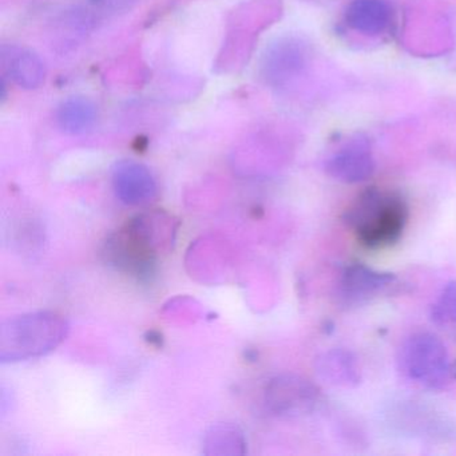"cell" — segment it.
Segmentation results:
<instances>
[{
    "instance_id": "1",
    "label": "cell",
    "mask_w": 456,
    "mask_h": 456,
    "mask_svg": "<svg viewBox=\"0 0 456 456\" xmlns=\"http://www.w3.org/2000/svg\"><path fill=\"white\" fill-rule=\"evenodd\" d=\"M344 221L360 244L368 249H381L402 237L408 205L396 191L368 189L346 209Z\"/></svg>"
},
{
    "instance_id": "2",
    "label": "cell",
    "mask_w": 456,
    "mask_h": 456,
    "mask_svg": "<svg viewBox=\"0 0 456 456\" xmlns=\"http://www.w3.org/2000/svg\"><path fill=\"white\" fill-rule=\"evenodd\" d=\"M68 333V322L55 312H34L4 320L0 325V362L38 359L54 351Z\"/></svg>"
},
{
    "instance_id": "3",
    "label": "cell",
    "mask_w": 456,
    "mask_h": 456,
    "mask_svg": "<svg viewBox=\"0 0 456 456\" xmlns=\"http://www.w3.org/2000/svg\"><path fill=\"white\" fill-rule=\"evenodd\" d=\"M159 247L164 245L151 233L142 218L137 217L105 242L103 256L108 264L124 273L151 279L156 274Z\"/></svg>"
},
{
    "instance_id": "4",
    "label": "cell",
    "mask_w": 456,
    "mask_h": 456,
    "mask_svg": "<svg viewBox=\"0 0 456 456\" xmlns=\"http://www.w3.org/2000/svg\"><path fill=\"white\" fill-rule=\"evenodd\" d=\"M402 372L424 388L442 389L450 383L451 360L447 348L432 333H413L400 346Z\"/></svg>"
},
{
    "instance_id": "5",
    "label": "cell",
    "mask_w": 456,
    "mask_h": 456,
    "mask_svg": "<svg viewBox=\"0 0 456 456\" xmlns=\"http://www.w3.org/2000/svg\"><path fill=\"white\" fill-rule=\"evenodd\" d=\"M319 400L316 386L290 373L272 379L265 389L266 408L280 418H297L311 413Z\"/></svg>"
},
{
    "instance_id": "6",
    "label": "cell",
    "mask_w": 456,
    "mask_h": 456,
    "mask_svg": "<svg viewBox=\"0 0 456 456\" xmlns=\"http://www.w3.org/2000/svg\"><path fill=\"white\" fill-rule=\"evenodd\" d=\"M308 60V47L300 39H280L266 49L261 76L269 86H287L305 70Z\"/></svg>"
},
{
    "instance_id": "7",
    "label": "cell",
    "mask_w": 456,
    "mask_h": 456,
    "mask_svg": "<svg viewBox=\"0 0 456 456\" xmlns=\"http://www.w3.org/2000/svg\"><path fill=\"white\" fill-rule=\"evenodd\" d=\"M111 178L119 201L129 207L151 204L159 194V185L153 173L140 162L132 159L117 162Z\"/></svg>"
},
{
    "instance_id": "8",
    "label": "cell",
    "mask_w": 456,
    "mask_h": 456,
    "mask_svg": "<svg viewBox=\"0 0 456 456\" xmlns=\"http://www.w3.org/2000/svg\"><path fill=\"white\" fill-rule=\"evenodd\" d=\"M396 277L392 273L375 271L362 264L346 268L338 284V300L344 305H360L388 289Z\"/></svg>"
},
{
    "instance_id": "9",
    "label": "cell",
    "mask_w": 456,
    "mask_h": 456,
    "mask_svg": "<svg viewBox=\"0 0 456 456\" xmlns=\"http://www.w3.org/2000/svg\"><path fill=\"white\" fill-rule=\"evenodd\" d=\"M325 170L341 183H362L375 172V159L364 141H354L328 159Z\"/></svg>"
},
{
    "instance_id": "10",
    "label": "cell",
    "mask_w": 456,
    "mask_h": 456,
    "mask_svg": "<svg viewBox=\"0 0 456 456\" xmlns=\"http://www.w3.org/2000/svg\"><path fill=\"white\" fill-rule=\"evenodd\" d=\"M2 63L10 78L26 90L38 89L46 77V68L39 55L20 47H2Z\"/></svg>"
},
{
    "instance_id": "11",
    "label": "cell",
    "mask_w": 456,
    "mask_h": 456,
    "mask_svg": "<svg viewBox=\"0 0 456 456\" xmlns=\"http://www.w3.org/2000/svg\"><path fill=\"white\" fill-rule=\"evenodd\" d=\"M349 28L362 34L383 33L391 20V12L384 0H354L346 12Z\"/></svg>"
},
{
    "instance_id": "12",
    "label": "cell",
    "mask_w": 456,
    "mask_h": 456,
    "mask_svg": "<svg viewBox=\"0 0 456 456\" xmlns=\"http://www.w3.org/2000/svg\"><path fill=\"white\" fill-rule=\"evenodd\" d=\"M98 109L86 97H71L63 101L57 110V124L62 132L78 135L90 132L97 124Z\"/></svg>"
},
{
    "instance_id": "13",
    "label": "cell",
    "mask_w": 456,
    "mask_h": 456,
    "mask_svg": "<svg viewBox=\"0 0 456 456\" xmlns=\"http://www.w3.org/2000/svg\"><path fill=\"white\" fill-rule=\"evenodd\" d=\"M319 370L335 386H354L360 379L354 356L343 349H335L325 354L319 360Z\"/></svg>"
},
{
    "instance_id": "14",
    "label": "cell",
    "mask_w": 456,
    "mask_h": 456,
    "mask_svg": "<svg viewBox=\"0 0 456 456\" xmlns=\"http://www.w3.org/2000/svg\"><path fill=\"white\" fill-rule=\"evenodd\" d=\"M142 0H86L84 9L79 12L82 22L94 23L103 18L124 14L134 9Z\"/></svg>"
},
{
    "instance_id": "15",
    "label": "cell",
    "mask_w": 456,
    "mask_h": 456,
    "mask_svg": "<svg viewBox=\"0 0 456 456\" xmlns=\"http://www.w3.org/2000/svg\"><path fill=\"white\" fill-rule=\"evenodd\" d=\"M226 444L233 448L234 453H244L245 440L244 435L237 427L233 426H216L210 429L207 436L205 445L212 450L207 453H215L218 447Z\"/></svg>"
},
{
    "instance_id": "16",
    "label": "cell",
    "mask_w": 456,
    "mask_h": 456,
    "mask_svg": "<svg viewBox=\"0 0 456 456\" xmlns=\"http://www.w3.org/2000/svg\"><path fill=\"white\" fill-rule=\"evenodd\" d=\"M431 319L437 325L456 324V282H451L440 293L432 305Z\"/></svg>"
}]
</instances>
